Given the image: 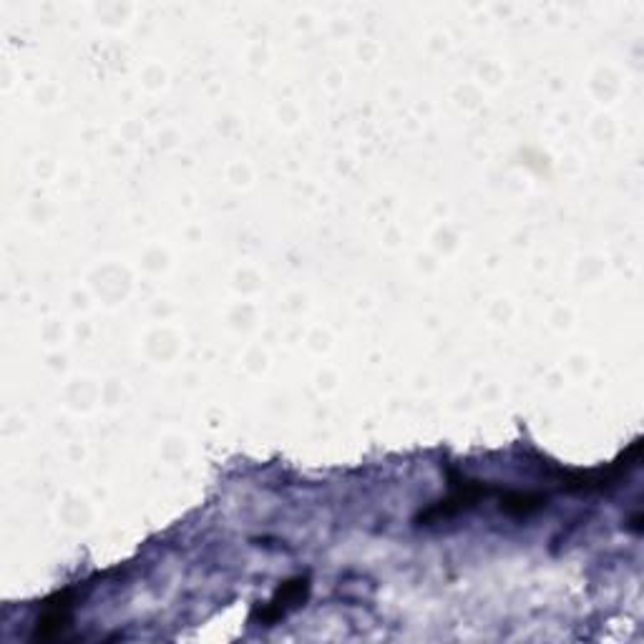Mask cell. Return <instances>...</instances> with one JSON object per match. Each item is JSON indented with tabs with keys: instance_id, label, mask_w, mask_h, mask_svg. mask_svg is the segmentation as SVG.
Instances as JSON below:
<instances>
[{
	"instance_id": "obj_1",
	"label": "cell",
	"mask_w": 644,
	"mask_h": 644,
	"mask_svg": "<svg viewBox=\"0 0 644 644\" xmlns=\"http://www.w3.org/2000/svg\"><path fill=\"white\" fill-rule=\"evenodd\" d=\"M307 594H310V579L307 577L290 579V582L282 584V587L277 589L275 597L265 604V609L260 612V619L265 624H275L277 619L285 617L290 609L300 607V604L307 599Z\"/></svg>"
},
{
	"instance_id": "obj_2",
	"label": "cell",
	"mask_w": 644,
	"mask_h": 644,
	"mask_svg": "<svg viewBox=\"0 0 644 644\" xmlns=\"http://www.w3.org/2000/svg\"><path fill=\"white\" fill-rule=\"evenodd\" d=\"M71 607H73V592L56 594L53 599H48L43 614L36 622V632L33 639H51L71 622Z\"/></svg>"
}]
</instances>
